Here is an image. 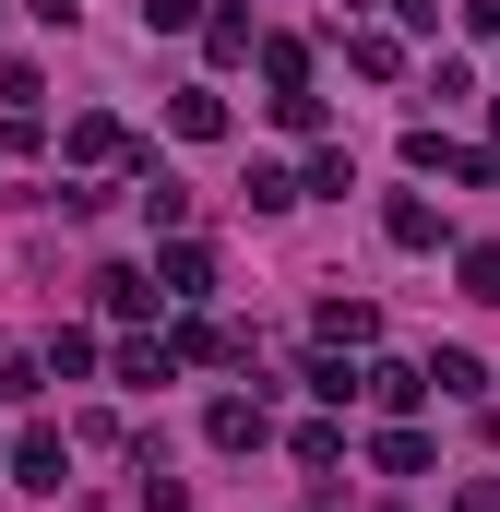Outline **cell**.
Segmentation results:
<instances>
[{
  "mask_svg": "<svg viewBox=\"0 0 500 512\" xmlns=\"http://www.w3.org/2000/svg\"><path fill=\"white\" fill-rule=\"evenodd\" d=\"M155 286H167V298H203V286H215V251H191V239H179V251L155 262Z\"/></svg>",
  "mask_w": 500,
  "mask_h": 512,
  "instance_id": "277c9868",
  "label": "cell"
},
{
  "mask_svg": "<svg viewBox=\"0 0 500 512\" xmlns=\"http://www.w3.org/2000/svg\"><path fill=\"white\" fill-rule=\"evenodd\" d=\"M203 441H215V453H262V393H227V405L203 417Z\"/></svg>",
  "mask_w": 500,
  "mask_h": 512,
  "instance_id": "6da1fadb",
  "label": "cell"
},
{
  "mask_svg": "<svg viewBox=\"0 0 500 512\" xmlns=\"http://www.w3.org/2000/svg\"><path fill=\"white\" fill-rule=\"evenodd\" d=\"M12 477H24V489H60V477H72L60 429H24V441H12Z\"/></svg>",
  "mask_w": 500,
  "mask_h": 512,
  "instance_id": "7a4b0ae2",
  "label": "cell"
},
{
  "mask_svg": "<svg viewBox=\"0 0 500 512\" xmlns=\"http://www.w3.org/2000/svg\"><path fill=\"white\" fill-rule=\"evenodd\" d=\"M298 191H310V179H286V167H250V215H286Z\"/></svg>",
  "mask_w": 500,
  "mask_h": 512,
  "instance_id": "7c38bea8",
  "label": "cell"
},
{
  "mask_svg": "<svg viewBox=\"0 0 500 512\" xmlns=\"http://www.w3.org/2000/svg\"><path fill=\"white\" fill-rule=\"evenodd\" d=\"M143 215H155V227H179V215H191V191H179V179H167L155 155H143Z\"/></svg>",
  "mask_w": 500,
  "mask_h": 512,
  "instance_id": "30bf717a",
  "label": "cell"
},
{
  "mask_svg": "<svg viewBox=\"0 0 500 512\" xmlns=\"http://www.w3.org/2000/svg\"><path fill=\"white\" fill-rule=\"evenodd\" d=\"M370 334H381L370 298H334V310H322V346H370Z\"/></svg>",
  "mask_w": 500,
  "mask_h": 512,
  "instance_id": "52a82bcc",
  "label": "cell"
},
{
  "mask_svg": "<svg viewBox=\"0 0 500 512\" xmlns=\"http://www.w3.org/2000/svg\"><path fill=\"white\" fill-rule=\"evenodd\" d=\"M167 120H179V143H215V131H227V96H203V84H191Z\"/></svg>",
  "mask_w": 500,
  "mask_h": 512,
  "instance_id": "9c48e42d",
  "label": "cell"
},
{
  "mask_svg": "<svg viewBox=\"0 0 500 512\" xmlns=\"http://www.w3.org/2000/svg\"><path fill=\"white\" fill-rule=\"evenodd\" d=\"M96 298H108V310H120V322H143V310H155V298H167V286H155V274H131V262H120V274H96Z\"/></svg>",
  "mask_w": 500,
  "mask_h": 512,
  "instance_id": "5b68a950",
  "label": "cell"
},
{
  "mask_svg": "<svg viewBox=\"0 0 500 512\" xmlns=\"http://www.w3.org/2000/svg\"><path fill=\"white\" fill-rule=\"evenodd\" d=\"M453 512H500V477H465V489H453Z\"/></svg>",
  "mask_w": 500,
  "mask_h": 512,
  "instance_id": "2e32d148",
  "label": "cell"
},
{
  "mask_svg": "<svg viewBox=\"0 0 500 512\" xmlns=\"http://www.w3.org/2000/svg\"><path fill=\"white\" fill-rule=\"evenodd\" d=\"M381 239H393V251H429V239H441V215H429L417 191H393V203H381Z\"/></svg>",
  "mask_w": 500,
  "mask_h": 512,
  "instance_id": "3957f363",
  "label": "cell"
},
{
  "mask_svg": "<svg viewBox=\"0 0 500 512\" xmlns=\"http://www.w3.org/2000/svg\"><path fill=\"white\" fill-rule=\"evenodd\" d=\"M370 465H381V477H429V441H417V429H381Z\"/></svg>",
  "mask_w": 500,
  "mask_h": 512,
  "instance_id": "ba28073f",
  "label": "cell"
},
{
  "mask_svg": "<svg viewBox=\"0 0 500 512\" xmlns=\"http://www.w3.org/2000/svg\"><path fill=\"white\" fill-rule=\"evenodd\" d=\"M429 382H441V393H465V405H477V393H489V370H477L465 346H441V358H429Z\"/></svg>",
  "mask_w": 500,
  "mask_h": 512,
  "instance_id": "8fae6325",
  "label": "cell"
},
{
  "mask_svg": "<svg viewBox=\"0 0 500 512\" xmlns=\"http://www.w3.org/2000/svg\"><path fill=\"white\" fill-rule=\"evenodd\" d=\"M465 298H500V251H465Z\"/></svg>",
  "mask_w": 500,
  "mask_h": 512,
  "instance_id": "9a60e30c",
  "label": "cell"
},
{
  "mask_svg": "<svg viewBox=\"0 0 500 512\" xmlns=\"http://www.w3.org/2000/svg\"><path fill=\"white\" fill-rule=\"evenodd\" d=\"M358 393H370L381 417H405V405H417V393H429V370H358Z\"/></svg>",
  "mask_w": 500,
  "mask_h": 512,
  "instance_id": "8992f818",
  "label": "cell"
},
{
  "mask_svg": "<svg viewBox=\"0 0 500 512\" xmlns=\"http://www.w3.org/2000/svg\"><path fill=\"white\" fill-rule=\"evenodd\" d=\"M72 155H84V167H108V155H131V143H120V120H72Z\"/></svg>",
  "mask_w": 500,
  "mask_h": 512,
  "instance_id": "4fadbf2b",
  "label": "cell"
},
{
  "mask_svg": "<svg viewBox=\"0 0 500 512\" xmlns=\"http://www.w3.org/2000/svg\"><path fill=\"white\" fill-rule=\"evenodd\" d=\"M143 24H155V36H191V24H203V0H143Z\"/></svg>",
  "mask_w": 500,
  "mask_h": 512,
  "instance_id": "5bb4252c",
  "label": "cell"
}]
</instances>
